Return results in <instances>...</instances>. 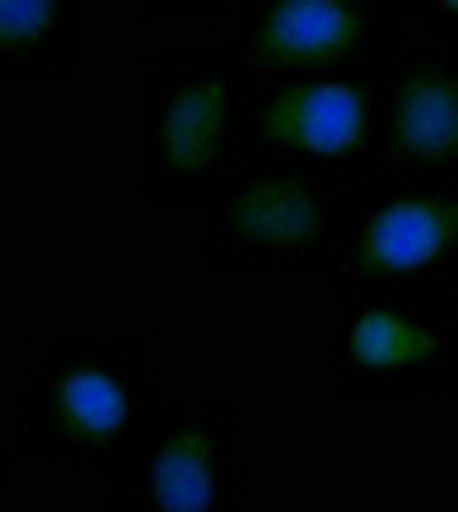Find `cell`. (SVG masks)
Wrapping results in <instances>:
<instances>
[{
	"mask_svg": "<svg viewBox=\"0 0 458 512\" xmlns=\"http://www.w3.org/2000/svg\"><path fill=\"white\" fill-rule=\"evenodd\" d=\"M202 262L246 278H333L339 273L344 180L311 164H240L208 207Z\"/></svg>",
	"mask_w": 458,
	"mask_h": 512,
	"instance_id": "3957f363",
	"label": "cell"
},
{
	"mask_svg": "<svg viewBox=\"0 0 458 512\" xmlns=\"http://www.w3.org/2000/svg\"><path fill=\"white\" fill-rule=\"evenodd\" d=\"M11 469H17V447L0 442V496H11Z\"/></svg>",
	"mask_w": 458,
	"mask_h": 512,
	"instance_id": "4fadbf2b",
	"label": "cell"
},
{
	"mask_svg": "<svg viewBox=\"0 0 458 512\" xmlns=\"http://www.w3.org/2000/svg\"><path fill=\"white\" fill-rule=\"evenodd\" d=\"M333 387L360 404H415L458 387V311L442 295L339 289Z\"/></svg>",
	"mask_w": 458,
	"mask_h": 512,
	"instance_id": "8992f818",
	"label": "cell"
},
{
	"mask_svg": "<svg viewBox=\"0 0 458 512\" xmlns=\"http://www.w3.org/2000/svg\"><path fill=\"white\" fill-rule=\"evenodd\" d=\"M339 289L458 295V175L382 169L344 180Z\"/></svg>",
	"mask_w": 458,
	"mask_h": 512,
	"instance_id": "277c9868",
	"label": "cell"
},
{
	"mask_svg": "<svg viewBox=\"0 0 458 512\" xmlns=\"http://www.w3.org/2000/svg\"><path fill=\"white\" fill-rule=\"evenodd\" d=\"M235 6L240 0H137L142 17H186V22L219 17V11H235Z\"/></svg>",
	"mask_w": 458,
	"mask_h": 512,
	"instance_id": "7c38bea8",
	"label": "cell"
},
{
	"mask_svg": "<svg viewBox=\"0 0 458 512\" xmlns=\"http://www.w3.org/2000/svg\"><path fill=\"white\" fill-rule=\"evenodd\" d=\"M399 0H240L235 50L262 77L284 71H393L404 44Z\"/></svg>",
	"mask_w": 458,
	"mask_h": 512,
	"instance_id": "ba28073f",
	"label": "cell"
},
{
	"mask_svg": "<svg viewBox=\"0 0 458 512\" xmlns=\"http://www.w3.org/2000/svg\"><path fill=\"white\" fill-rule=\"evenodd\" d=\"M240 409L224 398L164 404L104 463L110 512H240Z\"/></svg>",
	"mask_w": 458,
	"mask_h": 512,
	"instance_id": "52a82bcc",
	"label": "cell"
},
{
	"mask_svg": "<svg viewBox=\"0 0 458 512\" xmlns=\"http://www.w3.org/2000/svg\"><path fill=\"white\" fill-rule=\"evenodd\" d=\"M382 77L388 71H251L246 104V164L328 169L339 180L382 175L388 169V120H382Z\"/></svg>",
	"mask_w": 458,
	"mask_h": 512,
	"instance_id": "5b68a950",
	"label": "cell"
},
{
	"mask_svg": "<svg viewBox=\"0 0 458 512\" xmlns=\"http://www.w3.org/2000/svg\"><path fill=\"white\" fill-rule=\"evenodd\" d=\"M137 186L164 213L208 207L246 164L251 60L235 44H164L142 60Z\"/></svg>",
	"mask_w": 458,
	"mask_h": 512,
	"instance_id": "6da1fadb",
	"label": "cell"
},
{
	"mask_svg": "<svg viewBox=\"0 0 458 512\" xmlns=\"http://www.w3.org/2000/svg\"><path fill=\"white\" fill-rule=\"evenodd\" d=\"M404 22H415L431 44H458V0H399Z\"/></svg>",
	"mask_w": 458,
	"mask_h": 512,
	"instance_id": "8fae6325",
	"label": "cell"
},
{
	"mask_svg": "<svg viewBox=\"0 0 458 512\" xmlns=\"http://www.w3.org/2000/svg\"><path fill=\"white\" fill-rule=\"evenodd\" d=\"M388 169L458 175V44L404 50L382 77Z\"/></svg>",
	"mask_w": 458,
	"mask_h": 512,
	"instance_id": "9c48e42d",
	"label": "cell"
},
{
	"mask_svg": "<svg viewBox=\"0 0 458 512\" xmlns=\"http://www.w3.org/2000/svg\"><path fill=\"white\" fill-rule=\"evenodd\" d=\"M82 0H0V77H71Z\"/></svg>",
	"mask_w": 458,
	"mask_h": 512,
	"instance_id": "30bf717a",
	"label": "cell"
},
{
	"mask_svg": "<svg viewBox=\"0 0 458 512\" xmlns=\"http://www.w3.org/2000/svg\"><path fill=\"white\" fill-rule=\"evenodd\" d=\"M159 409L164 387L137 338L71 333L55 338L22 376L11 447L39 469L110 463Z\"/></svg>",
	"mask_w": 458,
	"mask_h": 512,
	"instance_id": "7a4b0ae2",
	"label": "cell"
}]
</instances>
